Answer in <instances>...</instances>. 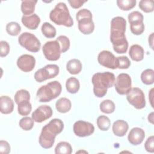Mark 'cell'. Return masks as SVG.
<instances>
[{
  "label": "cell",
  "instance_id": "cell-10",
  "mask_svg": "<svg viewBox=\"0 0 154 154\" xmlns=\"http://www.w3.org/2000/svg\"><path fill=\"white\" fill-rule=\"evenodd\" d=\"M114 85L116 91L119 94H126L131 88V78L128 73H120L117 76L116 79H115Z\"/></svg>",
  "mask_w": 154,
  "mask_h": 154
},
{
  "label": "cell",
  "instance_id": "cell-35",
  "mask_svg": "<svg viewBox=\"0 0 154 154\" xmlns=\"http://www.w3.org/2000/svg\"><path fill=\"white\" fill-rule=\"evenodd\" d=\"M60 43L61 47V53H64L67 52L70 46V42L69 38L66 35H60L56 39Z\"/></svg>",
  "mask_w": 154,
  "mask_h": 154
},
{
  "label": "cell",
  "instance_id": "cell-2",
  "mask_svg": "<svg viewBox=\"0 0 154 154\" xmlns=\"http://www.w3.org/2000/svg\"><path fill=\"white\" fill-rule=\"evenodd\" d=\"M64 129V123L61 119H54L45 125L40 133L38 142L43 149H50L55 143L57 134H60Z\"/></svg>",
  "mask_w": 154,
  "mask_h": 154
},
{
  "label": "cell",
  "instance_id": "cell-42",
  "mask_svg": "<svg viewBox=\"0 0 154 154\" xmlns=\"http://www.w3.org/2000/svg\"><path fill=\"white\" fill-rule=\"evenodd\" d=\"M144 148L146 150L150 153L154 152V137L153 135L149 137L144 143Z\"/></svg>",
  "mask_w": 154,
  "mask_h": 154
},
{
  "label": "cell",
  "instance_id": "cell-1",
  "mask_svg": "<svg viewBox=\"0 0 154 154\" xmlns=\"http://www.w3.org/2000/svg\"><path fill=\"white\" fill-rule=\"evenodd\" d=\"M126 20L120 16L113 17L111 21L110 40L114 51L117 54H125L128 49V42L125 35Z\"/></svg>",
  "mask_w": 154,
  "mask_h": 154
},
{
  "label": "cell",
  "instance_id": "cell-30",
  "mask_svg": "<svg viewBox=\"0 0 154 154\" xmlns=\"http://www.w3.org/2000/svg\"><path fill=\"white\" fill-rule=\"evenodd\" d=\"M97 125L99 129L103 131H106L109 129L111 126V121L106 116H100L97 119Z\"/></svg>",
  "mask_w": 154,
  "mask_h": 154
},
{
  "label": "cell",
  "instance_id": "cell-47",
  "mask_svg": "<svg viewBox=\"0 0 154 154\" xmlns=\"http://www.w3.org/2000/svg\"><path fill=\"white\" fill-rule=\"evenodd\" d=\"M148 121L152 124H153V112H150L148 116Z\"/></svg>",
  "mask_w": 154,
  "mask_h": 154
},
{
  "label": "cell",
  "instance_id": "cell-7",
  "mask_svg": "<svg viewBox=\"0 0 154 154\" xmlns=\"http://www.w3.org/2000/svg\"><path fill=\"white\" fill-rule=\"evenodd\" d=\"M128 102L137 109H141L146 106L145 95L143 91L138 87H133L126 94Z\"/></svg>",
  "mask_w": 154,
  "mask_h": 154
},
{
  "label": "cell",
  "instance_id": "cell-6",
  "mask_svg": "<svg viewBox=\"0 0 154 154\" xmlns=\"http://www.w3.org/2000/svg\"><path fill=\"white\" fill-rule=\"evenodd\" d=\"M19 43L31 52H37L41 48V43L37 37L32 33L25 32L18 38Z\"/></svg>",
  "mask_w": 154,
  "mask_h": 154
},
{
  "label": "cell",
  "instance_id": "cell-20",
  "mask_svg": "<svg viewBox=\"0 0 154 154\" xmlns=\"http://www.w3.org/2000/svg\"><path fill=\"white\" fill-rule=\"evenodd\" d=\"M129 55L132 60L135 61H140L144 58V51L142 46L135 44L130 47Z\"/></svg>",
  "mask_w": 154,
  "mask_h": 154
},
{
  "label": "cell",
  "instance_id": "cell-14",
  "mask_svg": "<svg viewBox=\"0 0 154 154\" xmlns=\"http://www.w3.org/2000/svg\"><path fill=\"white\" fill-rule=\"evenodd\" d=\"M35 65V58L29 54H23L20 56L17 60V66L19 69L24 72L32 71Z\"/></svg>",
  "mask_w": 154,
  "mask_h": 154
},
{
  "label": "cell",
  "instance_id": "cell-21",
  "mask_svg": "<svg viewBox=\"0 0 154 154\" xmlns=\"http://www.w3.org/2000/svg\"><path fill=\"white\" fill-rule=\"evenodd\" d=\"M82 69L81 62L76 58L70 60L66 64V69L72 75H77L81 72Z\"/></svg>",
  "mask_w": 154,
  "mask_h": 154
},
{
  "label": "cell",
  "instance_id": "cell-32",
  "mask_svg": "<svg viewBox=\"0 0 154 154\" xmlns=\"http://www.w3.org/2000/svg\"><path fill=\"white\" fill-rule=\"evenodd\" d=\"M6 31L9 35L16 36L20 32L21 26L17 22H10L6 25Z\"/></svg>",
  "mask_w": 154,
  "mask_h": 154
},
{
  "label": "cell",
  "instance_id": "cell-44",
  "mask_svg": "<svg viewBox=\"0 0 154 154\" xmlns=\"http://www.w3.org/2000/svg\"><path fill=\"white\" fill-rule=\"evenodd\" d=\"M87 1H81V0H69L68 2L70 6L73 8H79L83 5V4Z\"/></svg>",
  "mask_w": 154,
  "mask_h": 154
},
{
  "label": "cell",
  "instance_id": "cell-28",
  "mask_svg": "<svg viewBox=\"0 0 154 154\" xmlns=\"http://www.w3.org/2000/svg\"><path fill=\"white\" fill-rule=\"evenodd\" d=\"M100 110L105 114L112 113L116 108L114 103L109 99H106L103 100L100 103Z\"/></svg>",
  "mask_w": 154,
  "mask_h": 154
},
{
  "label": "cell",
  "instance_id": "cell-19",
  "mask_svg": "<svg viewBox=\"0 0 154 154\" xmlns=\"http://www.w3.org/2000/svg\"><path fill=\"white\" fill-rule=\"evenodd\" d=\"M14 103L11 97L8 96H2L0 97V111L4 114H8L13 112Z\"/></svg>",
  "mask_w": 154,
  "mask_h": 154
},
{
  "label": "cell",
  "instance_id": "cell-48",
  "mask_svg": "<svg viewBox=\"0 0 154 154\" xmlns=\"http://www.w3.org/2000/svg\"><path fill=\"white\" fill-rule=\"evenodd\" d=\"M88 153V152L87 151L85 150H79L78 152H76V153Z\"/></svg>",
  "mask_w": 154,
  "mask_h": 154
},
{
  "label": "cell",
  "instance_id": "cell-33",
  "mask_svg": "<svg viewBox=\"0 0 154 154\" xmlns=\"http://www.w3.org/2000/svg\"><path fill=\"white\" fill-rule=\"evenodd\" d=\"M137 3L136 0H117V5L120 9L123 11H128L133 8Z\"/></svg>",
  "mask_w": 154,
  "mask_h": 154
},
{
  "label": "cell",
  "instance_id": "cell-8",
  "mask_svg": "<svg viewBox=\"0 0 154 154\" xmlns=\"http://www.w3.org/2000/svg\"><path fill=\"white\" fill-rule=\"evenodd\" d=\"M45 58L49 61H57L61 55V47L58 42L55 40L46 42L42 47Z\"/></svg>",
  "mask_w": 154,
  "mask_h": 154
},
{
  "label": "cell",
  "instance_id": "cell-29",
  "mask_svg": "<svg viewBox=\"0 0 154 154\" xmlns=\"http://www.w3.org/2000/svg\"><path fill=\"white\" fill-rule=\"evenodd\" d=\"M30 93L25 89H21L16 91L14 94V101L17 105L23 101H29Z\"/></svg>",
  "mask_w": 154,
  "mask_h": 154
},
{
  "label": "cell",
  "instance_id": "cell-12",
  "mask_svg": "<svg viewBox=\"0 0 154 154\" xmlns=\"http://www.w3.org/2000/svg\"><path fill=\"white\" fill-rule=\"evenodd\" d=\"M97 61L103 67L111 69H117L116 57L112 52L104 50L101 51L97 56Z\"/></svg>",
  "mask_w": 154,
  "mask_h": 154
},
{
  "label": "cell",
  "instance_id": "cell-27",
  "mask_svg": "<svg viewBox=\"0 0 154 154\" xmlns=\"http://www.w3.org/2000/svg\"><path fill=\"white\" fill-rule=\"evenodd\" d=\"M141 80L146 85H151L154 82V71L152 69L144 70L141 74Z\"/></svg>",
  "mask_w": 154,
  "mask_h": 154
},
{
  "label": "cell",
  "instance_id": "cell-25",
  "mask_svg": "<svg viewBox=\"0 0 154 154\" xmlns=\"http://www.w3.org/2000/svg\"><path fill=\"white\" fill-rule=\"evenodd\" d=\"M72 152V147L70 144L66 141H61L57 144L55 148L56 154H70Z\"/></svg>",
  "mask_w": 154,
  "mask_h": 154
},
{
  "label": "cell",
  "instance_id": "cell-24",
  "mask_svg": "<svg viewBox=\"0 0 154 154\" xmlns=\"http://www.w3.org/2000/svg\"><path fill=\"white\" fill-rule=\"evenodd\" d=\"M66 88L69 93L71 94L76 93L80 88L79 81L75 77L68 78L66 82Z\"/></svg>",
  "mask_w": 154,
  "mask_h": 154
},
{
  "label": "cell",
  "instance_id": "cell-13",
  "mask_svg": "<svg viewBox=\"0 0 154 154\" xmlns=\"http://www.w3.org/2000/svg\"><path fill=\"white\" fill-rule=\"evenodd\" d=\"M53 111L51 106L46 105H40L33 111L31 117L34 122L42 123L51 117Z\"/></svg>",
  "mask_w": 154,
  "mask_h": 154
},
{
  "label": "cell",
  "instance_id": "cell-43",
  "mask_svg": "<svg viewBox=\"0 0 154 154\" xmlns=\"http://www.w3.org/2000/svg\"><path fill=\"white\" fill-rule=\"evenodd\" d=\"M10 146L9 143L5 140L0 141V153L8 154L10 152Z\"/></svg>",
  "mask_w": 154,
  "mask_h": 154
},
{
  "label": "cell",
  "instance_id": "cell-9",
  "mask_svg": "<svg viewBox=\"0 0 154 154\" xmlns=\"http://www.w3.org/2000/svg\"><path fill=\"white\" fill-rule=\"evenodd\" d=\"M59 67L57 64H48L37 70L34 74V79L38 82L55 78L59 73Z\"/></svg>",
  "mask_w": 154,
  "mask_h": 154
},
{
  "label": "cell",
  "instance_id": "cell-23",
  "mask_svg": "<svg viewBox=\"0 0 154 154\" xmlns=\"http://www.w3.org/2000/svg\"><path fill=\"white\" fill-rule=\"evenodd\" d=\"M57 110L61 113L69 112L72 107V103L70 99L66 97H61L55 103Z\"/></svg>",
  "mask_w": 154,
  "mask_h": 154
},
{
  "label": "cell",
  "instance_id": "cell-4",
  "mask_svg": "<svg viewBox=\"0 0 154 154\" xmlns=\"http://www.w3.org/2000/svg\"><path fill=\"white\" fill-rule=\"evenodd\" d=\"M50 20L58 25L71 27L73 20L71 17L66 4L64 2L58 3L49 13Z\"/></svg>",
  "mask_w": 154,
  "mask_h": 154
},
{
  "label": "cell",
  "instance_id": "cell-34",
  "mask_svg": "<svg viewBox=\"0 0 154 154\" xmlns=\"http://www.w3.org/2000/svg\"><path fill=\"white\" fill-rule=\"evenodd\" d=\"M19 126L24 131H29L32 129L34 125V121L32 117H24L22 118L19 123Z\"/></svg>",
  "mask_w": 154,
  "mask_h": 154
},
{
  "label": "cell",
  "instance_id": "cell-5",
  "mask_svg": "<svg viewBox=\"0 0 154 154\" xmlns=\"http://www.w3.org/2000/svg\"><path fill=\"white\" fill-rule=\"evenodd\" d=\"M61 90V84L58 81H51L38 89L37 97L40 102H50L59 96Z\"/></svg>",
  "mask_w": 154,
  "mask_h": 154
},
{
  "label": "cell",
  "instance_id": "cell-31",
  "mask_svg": "<svg viewBox=\"0 0 154 154\" xmlns=\"http://www.w3.org/2000/svg\"><path fill=\"white\" fill-rule=\"evenodd\" d=\"M17 105V111L20 116H28L32 110V105L29 101L22 102Z\"/></svg>",
  "mask_w": 154,
  "mask_h": 154
},
{
  "label": "cell",
  "instance_id": "cell-11",
  "mask_svg": "<svg viewBox=\"0 0 154 154\" xmlns=\"http://www.w3.org/2000/svg\"><path fill=\"white\" fill-rule=\"evenodd\" d=\"M73 130L75 134L79 137H85L91 135L94 131L93 125L90 122L78 120L73 126Z\"/></svg>",
  "mask_w": 154,
  "mask_h": 154
},
{
  "label": "cell",
  "instance_id": "cell-39",
  "mask_svg": "<svg viewBox=\"0 0 154 154\" xmlns=\"http://www.w3.org/2000/svg\"><path fill=\"white\" fill-rule=\"evenodd\" d=\"M128 21L130 24L137 23V22H143L144 17L141 13L138 11H134L131 13H130L128 16Z\"/></svg>",
  "mask_w": 154,
  "mask_h": 154
},
{
  "label": "cell",
  "instance_id": "cell-46",
  "mask_svg": "<svg viewBox=\"0 0 154 154\" xmlns=\"http://www.w3.org/2000/svg\"><path fill=\"white\" fill-rule=\"evenodd\" d=\"M149 44L151 48L152 49H153V32L151 33V34L149 37Z\"/></svg>",
  "mask_w": 154,
  "mask_h": 154
},
{
  "label": "cell",
  "instance_id": "cell-26",
  "mask_svg": "<svg viewBox=\"0 0 154 154\" xmlns=\"http://www.w3.org/2000/svg\"><path fill=\"white\" fill-rule=\"evenodd\" d=\"M41 30L43 35L46 38H54L57 34L55 28L48 22H45L43 23Z\"/></svg>",
  "mask_w": 154,
  "mask_h": 154
},
{
  "label": "cell",
  "instance_id": "cell-3",
  "mask_svg": "<svg viewBox=\"0 0 154 154\" xmlns=\"http://www.w3.org/2000/svg\"><path fill=\"white\" fill-rule=\"evenodd\" d=\"M115 81L114 73L109 72L94 73L91 78L93 93L97 97H103L109 88L113 86Z\"/></svg>",
  "mask_w": 154,
  "mask_h": 154
},
{
  "label": "cell",
  "instance_id": "cell-41",
  "mask_svg": "<svg viewBox=\"0 0 154 154\" xmlns=\"http://www.w3.org/2000/svg\"><path fill=\"white\" fill-rule=\"evenodd\" d=\"M0 56L1 57H6L10 52V45L8 43L4 40H1L0 42Z\"/></svg>",
  "mask_w": 154,
  "mask_h": 154
},
{
  "label": "cell",
  "instance_id": "cell-36",
  "mask_svg": "<svg viewBox=\"0 0 154 154\" xmlns=\"http://www.w3.org/2000/svg\"><path fill=\"white\" fill-rule=\"evenodd\" d=\"M117 69H126L131 66V61L126 56H121L116 57Z\"/></svg>",
  "mask_w": 154,
  "mask_h": 154
},
{
  "label": "cell",
  "instance_id": "cell-18",
  "mask_svg": "<svg viewBox=\"0 0 154 154\" xmlns=\"http://www.w3.org/2000/svg\"><path fill=\"white\" fill-rule=\"evenodd\" d=\"M129 128L128 123L123 120H117L112 125V132L117 137H121L126 135Z\"/></svg>",
  "mask_w": 154,
  "mask_h": 154
},
{
  "label": "cell",
  "instance_id": "cell-16",
  "mask_svg": "<svg viewBox=\"0 0 154 154\" xmlns=\"http://www.w3.org/2000/svg\"><path fill=\"white\" fill-rule=\"evenodd\" d=\"M21 20L23 25L29 29H36L40 23V18L35 13L29 16L23 15Z\"/></svg>",
  "mask_w": 154,
  "mask_h": 154
},
{
  "label": "cell",
  "instance_id": "cell-37",
  "mask_svg": "<svg viewBox=\"0 0 154 154\" xmlns=\"http://www.w3.org/2000/svg\"><path fill=\"white\" fill-rule=\"evenodd\" d=\"M139 8L145 13H151L154 10L153 1L150 0H141L139 2Z\"/></svg>",
  "mask_w": 154,
  "mask_h": 154
},
{
  "label": "cell",
  "instance_id": "cell-40",
  "mask_svg": "<svg viewBox=\"0 0 154 154\" xmlns=\"http://www.w3.org/2000/svg\"><path fill=\"white\" fill-rule=\"evenodd\" d=\"M84 18H93V15L91 12L86 8H83L79 10L76 15V19L77 20H79Z\"/></svg>",
  "mask_w": 154,
  "mask_h": 154
},
{
  "label": "cell",
  "instance_id": "cell-15",
  "mask_svg": "<svg viewBox=\"0 0 154 154\" xmlns=\"http://www.w3.org/2000/svg\"><path fill=\"white\" fill-rule=\"evenodd\" d=\"M144 137V131L140 128L135 127L129 132L128 140L131 144L134 146H138L143 141Z\"/></svg>",
  "mask_w": 154,
  "mask_h": 154
},
{
  "label": "cell",
  "instance_id": "cell-22",
  "mask_svg": "<svg viewBox=\"0 0 154 154\" xmlns=\"http://www.w3.org/2000/svg\"><path fill=\"white\" fill-rule=\"evenodd\" d=\"M37 0H24L22 1L20 8L24 16H29L34 14Z\"/></svg>",
  "mask_w": 154,
  "mask_h": 154
},
{
  "label": "cell",
  "instance_id": "cell-17",
  "mask_svg": "<svg viewBox=\"0 0 154 154\" xmlns=\"http://www.w3.org/2000/svg\"><path fill=\"white\" fill-rule=\"evenodd\" d=\"M78 22V29L81 32L84 34H90L94 29V23L90 18L81 19Z\"/></svg>",
  "mask_w": 154,
  "mask_h": 154
},
{
  "label": "cell",
  "instance_id": "cell-38",
  "mask_svg": "<svg viewBox=\"0 0 154 154\" xmlns=\"http://www.w3.org/2000/svg\"><path fill=\"white\" fill-rule=\"evenodd\" d=\"M130 29L134 34L138 35L143 34L144 31L145 26L143 22H137L130 24Z\"/></svg>",
  "mask_w": 154,
  "mask_h": 154
},
{
  "label": "cell",
  "instance_id": "cell-45",
  "mask_svg": "<svg viewBox=\"0 0 154 154\" xmlns=\"http://www.w3.org/2000/svg\"><path fill=\"white\" fill-rule=\"evenodd\" d=\"M153 88H152L150 91V93H149V101L150 102V105L152 106V108H153Z\"/></svg>",
  "mask_w": 154,
  "mask_h": 154
}]
</instances>
